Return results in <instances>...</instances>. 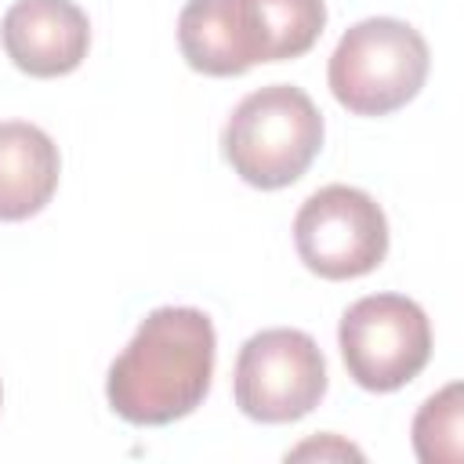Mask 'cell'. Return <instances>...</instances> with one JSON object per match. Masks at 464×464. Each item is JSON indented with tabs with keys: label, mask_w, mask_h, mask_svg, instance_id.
Listing matches in <instances>:
<instances>
[{
	"label": "cell",
	"mask_w": 464,
	"mask_h": 464,
	"mask_svg": "<svg viewBox=\"0 0 464 464\" xmlns=\"http://www.w3.org/2000/svg\"><path fill=\"white\" fill-rule=\"evenodd\" d=\"M214 326L207 312L167 304L141 319L109 366V406L130 424H170L188 417L210 392Z\"/></svg>",
	"instance_id": "obj_1"
},
{
	"label": "cell",
	"mask_w": 464,
	"mask_h": 464,
	"mask_svg": "<svg viewBox=\"0 0 464 464\" xmlns=\"http://www.w3.org/2000/svg\"><path fill=\"white\" fill-rule=\"evenodd\" d=\"M323 149V116L315 102L290 83H268L246 94L225 130L221 152L228 167L254 188L294 185Z\"/></svg>",
	"instance_id": "obj_2"
},
{
	"label": "cell",
	"mask_w": 464,
	"mask_h": 464,
	"mask_svg": "<svg viewBox=\"0 0 464 464\" xmlns=\"http://www.w3.org/2000/svg\"><path fill=\"white\" fill-rule=\"evenodd\" d=\"M428 44L399 18H362L334 47L326 80L355 116H388L417 98L428 80Z\"/></svg>",
	"instance_id": "obj_3"
},
{
	"label": "cell",
	"mask_w": 464,
	"mask_h": 464,
	"mask_svg": "<svg viewBox=\"0 0 464 464\" xmlns=\"http://www.w3.org/2000/svg\"><path fill=\"white\" fill-rule=\"evenodd\" d=\"M337 344L359 388L395 392L428 366L431 326L417 301L402 294H370L341 315Z\"/></svg>",
	"instance_id": "obj_4"
},
{
	"label": "cell",
	"mask_w": 464,
	"mask_h": 464,
	"mask_svg": "<svg viewBox=\"0 0 464 464\" xmlns=\"http://www.w3.org/2000/svg\"><path fill=\"white\" fill-rule=\"evenodd\" d=\"M236 406L261 424H290L312 413L326 392V362L304 330L276 326L243 341L236 355Z\"/></svg>",
	"instance_id": "obj_5"
},
{
	"label": "cell",
	"mask_w": 464,
	"mask_h": 464,
	"mask_svg": "<svg viewBox=\"0 0 464 464\" xmlns=\"http://www.w3.org/2000/svg\"><path fill=\"white\" fill-rule=\"evenodd\" d=\"M294 246L308 272L323 279H355L388 254V221L373 196L352 185L312 192L294 218Z\"/></svg>",
	"instance_id": "obj_6"
},
{
	"label": "cell",
	"mask_w": 464,
	"mask_h": 464,
	"mask_svg": "<svg viewBox=\"0 0 464 464\" xmlns=\"http://www.w3.org/2000/svg\"><path fill=\"white\" fill-rule=\"evenodd\" d=\"M0 40L22 72L51 80L87 58L91 22L72 0H18L4 14Z\"/></svg>",
	"instance_id": "obj_7"
},
{
	"label": "cell",
	"mask_w": 464,
	"mask_h": 464,
	"mask_svg": "<svg viewBox=\"0 0 464 464\" xmlns=\"http://www.w3.org/2000/svg\"><path fill=\"white\" fill-rule=\"evenodd\" d=\"M58 145L25 120L0 123V221L40 214L58 188Z\"/></svg>",
	"instance_id": "obj_8"
},
{
	"label": "cell",
	"mask_w": 464,
	"mask_h": 464,
	"mask_svg": "<svg viewBox=\"0 0 464 464\" xmlns=\"http://www.w3.org/2000/svg\"><path fill=\"white\" fill-rule=\"evenodd\" d=\"M178 47L207 76H239L257 65L239 0H188L178 14Z\"/></svg>",
	"instance_id": "obj_9"
},
{
	"label": "cell",
	"mask_w": 464,
	"mask_h": 464,
	"mask_svg": "<svg viewBox=\"0 0 464 464\" xmlns=\"http://www.w3.org/2000/svg\"><path fill=\"white\" fill-rule=\"evenodd\" d=\"M254 62H286L319 40L326 25L323 0H239Z\"/></svg>",
	"instance_id": "obj_10"
},
{
	"label": "cell",
	"mask_w": 464,
	"mask_h": 464,
	"mask_svg": "<svg viewBox=\"0 0 464 464\" xmlns=\"http://www.w3.org/2000/svg\"><path fill=\"white\" fill-rule=\"evenodd\" d=\"M413 450L424 464H457L464 457L460 384L435 392L413 417Z\"/></svg>",
	"instance_id": "obj_11"
},
{
	"label": "cell",
	"mask_w": 464,
	"mask_h": 464,
	"mask_svg": "<svg viewBox=\"0 0 464 464\" xmlns=\"http://www.w3.org/2000/svg\"><path fill=\"white\" fill-rule=\"evenodd\" d=\"M290 457L297 460V457H362L355 446H348V442H341L337 435H323V439H312V442H304V446H297V450H290Z\"/></svg>",
	"instance_id": "obj_12"
}]
</instances>
